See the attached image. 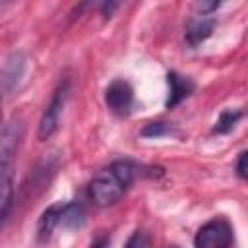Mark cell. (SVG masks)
<instances>
[{
    "label": "cell",
    "instance_id": "cell-1",
    "mask_svg": "<svg viewBox=\"0 0 248 248\" xmlns=\"http://www.w3.org/2000/svg\"><path fill=\"white\" fill-rule=\"evenodd\" d=\"M23 132L25 124L21 118H12L0 130V229L14 207V174Z\"/></svg>",
    "mask_w": 248,
    "mask_h": 248
},
{
    "label": "cell",
    "instance_id": "cell-2",
    "mask_svg": "<svg viewBox=\"0 0 248 248\" xmlns=\"http://www.w3.org/2000/svg\"><path fill=\"white\" fill-rule=\"evenodd\" d=\"M138 174V165L128 159H118L108 167L101 169L87 184L89 200L99 207L116 203L132 186Z\"/></svg>",
    "mask_w": 248,
    "mask_h": 248
},
{
    "label": "cell",
    "instance_id": "cell-3",
    "mask_svg": "<svg viewBox=\"0 0 248 248\" xmlns=\"http://www.w3.org/2000/svg\"><path fill=\"white\" fill-rule=\"evenodd\" d=\"M194 248H234V229L225 217H213L203 223L196 236Z\"/></svg>",
    "mask_w": 248,
    "mask_h": 248
},
{
    "label": "cell",
    "instance_id": "cell-4",
    "mask_svg": "<svg viewBox=\"0 0 248 248\" xmlns=\"http://www.w3.org/2000/svg\"><path fill=\"white\" fill-rule=\"evenodd\" d=\"M70 97V81L64 79L58 83V87L52 91V97L48 101V105L45 107L43 114H41V120H39V128H37V138L41 141L48 140L56 130H58V124H60V116L64 112V107H66V101Z\"/></svg>",
    "mask_w": 248,
    "mask_h": 248
},
{
    "label": "cell",
    "instance_id": "cell-5",
    "mask_svg": "<svg viewBox=\"0 0 248 248\" xmlns=\"http://www.w3.org/2000/svg\"><path fill=\"white\" fill-rule=\"evenodd\" d=\"M105 103L116 116H128L134 108V89L124 79H114L105 89Z\"/></svg>",
    "mask_w": 248,
    "mask_h": 248
},
{
    "label": "cell",
    "instance_id": "cell-6",
    "mask_svg": "<svg viewBox=\"0 0 248 248\" xmlns=\"http://www.w3.org/2000/svg\"><path fill=\"white\" fill-rule=\"evenodd\" d=\"M167 83H169V95H167V101H165L167 108H174L186 97H190L192 91H194V83L188 78L180 76L178 72H169Z\"/></svg>",
    "mask_w": 248,
    "mask_h": 248
},
{
    "label": "cell",
    "instance_id": "cell-7",
    "mask_svg": "<svg viewBox=\"0 0 248 248\" xmlns=\"http://www.w3.org/2000/svg\"><path fill=\"white\" fill-rule=\"evenodd\" d=\"M213 27H215V19L209 17V14H200L198 17H192L188 21L184 39L190 46H198L200 43H203L211 35Z\"/></svg>",
    "mask_w": 248,
    "mask_h": 248
},
{
    "label": "cell",
    "instance_id": "cell-8",
    "mask_svg": "<svg viewBox=\"0 0 248 248\" xmlns=\"http://www.w3.org/2000/svg\"><path fill=\"white\" fill-rule=\"evenodd\" d=\"M85 223V209L78 202H66L60 203V213H58V229L62 231H74L83 227Z\"/></svg>",
    "mask_w": 248,
    "mask_h": 248
},
{
    "label": "cell",
    "instance_id": "cell-9",
    "mask_svg": "<svg viewBox=\"0 0 248 248\" xmlns=\"http://www.w3.org/2000/svg\"><path fill=\"white\" fill-rule=\"evenodd\" d=\"M23 70H25V58H23V54L21 52L12 54L6 60V64H4V68L0 72V85L6 91H12L17 85V81L21 79Z\"/></svg>",
    "mask_w": 248,
    "mask_h": 248
},
{
    "label": "cell",
    "instance_id": "cell-10",
    "mask_svg": "<svg viewBox=\"0 0 248 248\" xmlns=\"http://www.w3.org/2000/svg\"><path fill=\"white\" fill-rule=\"evenodd\" d=\"M58 213H60V203H52L48 205L37 223V238L39 242H48L54 234V231L58 229Z\"/></svg>",
    "mask_w": 248,
    "mask_h": 248
},
{
    "label": "cell",
    "instance_id": "cell-11",
    "mask_svg": "<svg viewBox=\"0 0 248 248\" xmlns=\"http://www.w3.org/2000/svg\"><path fill=\"white\" fill-rule=\"evenodd\" d=\"M240 118H242V110H238V108H227V110H223L219 114L215 126H213V134H227V132H231L238 124Z\"/></svg>",
    "mask_w": 248,
    "mask_h": 248
},
{
    "label": "cell",
    "instance_id": "cell-12",
    "mask_svg": "<svg viewBox=\"0 0 248 248\" xmlns=\"http://www.w3.org/2000/svg\"><path fill=\"white\" fill-rule=\"evenodd\" d=\"M124 248H149V234L145 231H134L128 236Z\"/></svg>",
    "mask_w": 248,
    "mask_h": 248
},
{
    "label": "cell",
    "instance_id": "cell-13",
    "mask_svg": "<svg viewBox=\"0 0 248 248\" xmlns=\"http://www.w3.org/2000/svg\"><path fill=\"white\" fill-rule=\"evenodd\" d=\"M169 132H170V126L167 122H151L141 130V136H145V138H161V136H165Z\"/></svg>",
    "mask_w": 248,
    "mask_h": 248
},
{
    "label": "cell",
    "instance_id": "cell-14",
    "mask_svg": "<svg viewBox=\"0 0 248 248\" xmlns=\"http://www.w3.org/2000/svg\"><path fill=\"white\" fill-rule=\"evenodd\" d=\"M236 174L238 178H246V151H240L238 153V161H236Z\"/></svg>",
    "mask_w": 248,
    "mask_h": 248
},
{
    "label": "cell",
    "instance_id": "cell-15",
    "mask_svg": "<svg viewBox=\"0 0 248 248\" xmlns=\"http://www.w3.org/2000/svg\"><path fill=\"white\" fill-rule=\"evenodd\" d=\"M107 242H108L107 238H101V240H97V242H95L91 248H107Z\"/></svg>",
    "mask_w": 248,
    "mask_h": 248
},
{
    "label": "cell",
    "instance_id": "cell-16",
    "mask_svg": "<svg viewBox=\"0 0 248 248\" xmlns=\"http://www.w3.org/2000/svg\"><path fill=\"white\" fill-rule=\"evenodd\" d=\"M169 248H176V246H169Z\"/></svg>",
    "mask_w": 248,
    "mask_h": 248
},
{
    "label": "cell",
    "instance_id": "cell-17",
    "mask_svg": "<svg viewBox=\"0 0 248 248\" xmlns=\"http://www.w3.org/2000/svg\"><path fill=\"white\" fill-rule=\"evenodd\" d=\"M0 105H2V99H0Z\"/></svg>",
    "mask_w": 248,
    "mask_h": 248
}]
</instances>
